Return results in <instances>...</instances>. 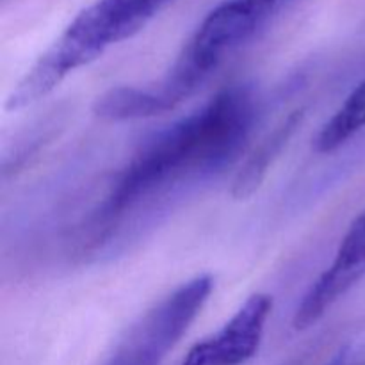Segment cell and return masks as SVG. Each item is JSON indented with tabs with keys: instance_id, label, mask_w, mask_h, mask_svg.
<instances>
[{
	"instance_id": "cell-4",
	"label": "cell",
	"mask_w": 365,
	"mask_h": 365,
	"mask_svg": "<svg viewBox=\"0 0 365 365\" xmlns=\"http://www.w3.org/2000/svg\"><path fill=\"white\" fill-rule=\"evenodd\" d=\"M365 278V210L348 228L334 260L319 274L296 309L292 324L307 330L319 323L355 285Z\"/></svg>"
},
{
	"instance_id": "cell-7",
	"label": "cell",
	"mask_w": 365,
	"mask_h": 365,
	"mask_svg": "<svg viewBox=\"0 0 365 365\" xmlns=\"http://www.w3.org/2000/svg\"><path fill=\"white\" fill-rule=\"evenodd\" d=\"M324 365H365V317L342 334L334 355Z\"/></svg>"
},
{
	"instance_id": "cell-3",
	"label": "cell",
	"mask_w": 365,
	"mask_h": 365,
	"mask_svg": "<svg viewBox=\"0 0 365 365\" xmlns=\"http://www.w3.org/2000/svg\"><path fill=\"white\" fill-rule=\"evenodd\" d=\"M212 291L210 274L184 282L132 324L109 365H159L198 319Z\"/></svg>"
},
{
	"instance_id": "cell-1",
	"label": "cell",
	"mask_w": 365,
	"mask_h": 365,
	"mask_svg": "<svg viewBox=\"0 0 365 365\" xmlns=\"http://www.w3.org/2000/svg\"><path fill=\"white\" fill-rule=\"evenodd\" d=\"M257 98L242 84L221 89L205 106L157 132L120 171L91 216L88 248H98L121 223L182 185L230 166L257 121Z\"/></svg>"
},
{
	"instance_id": "cell-2",
	"label": "cell",
	"mask_w": 365,
	"mask_h": 365,
	"mask_svg": "<svg viewBox=\"0 0 365 365\" xmlns=\"http://www.w3.org/2000/svg\"><path fill=\"white\" fill-rule=\"evenodd\" d=\"M173 0H96L75 16L48 50L18 81L7 110L34 106L68 75L98 59L107 48L138 34Z\"/></svg>"
},
{
	"instance_id": "cell-5",
	"label": "cell",
	"mask_w": 365,
	"mask_h": 365,
	"mask_svg": "<svg viewBox=\"0 0 365 365\" xmlns=\"http://www.w3.org/2000/svg\"><path fill=\"white\" fill-rule=\"evenodd\" d=\"M273 312L269 294H252L227 324L192 346L182 365H242L259 351Z\"/></svg>"
},
{
	"instance_id": "cell-6",
	"label": "cell",
	"mask_w": 365,
	"mask_h": 365,
	"mask_svg": "<svg viewBox=\"0 0 365 365\" xmlns=\"http://www.w3.org/2000/svg\"><path fill=\"white\" fill-rule=\"evenodd\" d=\"M303 118H305L303 109L291 113L273 130L267 132L260 139L259 145L246 155L239 170L235 171L234 180H232L230 192L235 200H248L250 196L255 195V191H259L269 170L273 168L274 160L282 155L285 146L289 145L292 135L299 128Z\"/></svg>"
}]
</instances>
